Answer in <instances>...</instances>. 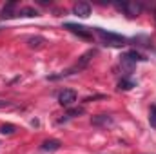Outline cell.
<instances>
[{
    "label": "cell",
    "instance_id": "11",
    "mask_svg": "<svg viewBox=\"0 0 156 154\" xmlns=\"http://www.w3.org/2000/svg\"><path fill=\"white\" fill-rule=\"evenodd\" d=\"M42 44H44V38H42V37H31V38L27 40V45H29L31 49H40Z\"/></svg>",
    "mask_w": 156,
    "mask_h": 154
},
{
    "label": "cell",
    "instance_id": "15",
    "mask_svg": "<svg viewBox=\"0 0 156 154\" xmlns=\"http://www.w3.org/2000/svg\"><path fill=\"white\" fill-rule=\"evenodd\" d=\"M15 131H16V127H15L13 123H4V125L0 127V132H2V134H13Z\"/></svg>",
    "mask_w": 156,
    "mask_h": 154
},
{
    "label": "cell",
    "instance_id": "16",
    "mask_svg": "<svg viewBox=\"0 0 156 154\" xmlns=\"http://www.w3.org/2000/svg\"><path fill=\"white\" fill-rule=\"evenodd\" d=\"M149 123L153 129H156V105H151L149 109Z\"/></svg>",
    "mask_w": 156,
    "mask_h": 154
},
{
    "label": "cell",
    "instance_id": "10",
    "mask_svg": "<svg viewBox=\"0 0 156 154\" xmlns=\"http://www.w3.org/2000/svg\"><path fill=\"white\" fill-rule=\"evenodd\" d=\"M133 87H134V82L129 80V78H122V80L118 82V89H120V91H131Z\"/></svg>",
    "mask_w": 156,
    "mask_h": 154
},
{
    "label": "cell",
    "instance_id": "5",
    "mask_svg": "<svg viewBox=\"0 0 156 154\" xmlns=\"http://www.w3.org/2000/svg\"><path fill=\"white\" fill-rule=\"evenodd\" d=\"M58 102H60V105L69 107V105H73V103L76 102V93H75L73 89H64V91L60 93V96H58Z\"/></svg>",
    "mask_w": 156,
    "mask_h": 154
},
{
    "label": "cell",
    "instance_id": "17",
    "mask_svg": "<svg viewBox=\"0 0 156 154\" xmlns=\"http://www.w3.org/2000/svg\"><path fill=\"white\" fill-rule=\"evenodd\" d=\"M83 111H85L83 107H75V109H69V111H67V116H69V118H75V116L83 114Z\"/></svg>",
    "mask_w": 156,
    "mask_h": 154
},
{
    "label": "cell",
    "instance_id": "4",
    "mask_svg": "<svg viewBox=\"0 0 156 154\" xmlns=\"http://www.w3.org/2000/svg\"><path fill=\"white\" fill-rule=\"evenodd\" d=\"M66 27H67L73 35H76L78 38H83V40H91L93 38L91 31H89L87 27H83V26H78V24H66Z\"/></svg>",
    "mask_w": 156,
    "mask_h": 154
},
{
    "label": "cell",
    "instance_id": "8",
    "mask_svg": "<svg viewBox=\"0 0 156 154\" xmlns=\"http://www.w3.org/2000/svg\"><path fill=\"white\" fill-rule=\"evenodd\" d=\"M73 13H75L76 16L87 18V16L91 15V5H89L87 2H78V4H75V7H73Z\"/></svg>",
    "mask_w": 156,
    "mask_h": 154
},
{
    "label": "cell",
    "instance_id": "1",
    "mask_svg": "<svg viewBox=\"0 0 156 154\" xmlns=\"http://www.w3.org/2000/svg\"><path fill=\"white\" fill-rule=\"evenodd\" d=\"M94 54V51H89V53H85L83 56H80L78 58V62L71 67V69H67L66 73H62V75H58V76H55V78H51L49 76V80H56V78H62V76H69V75H75V73H80L82 69H85L87 67V64H89V60H91V56Z\"/></svg>",
    "mask_w": 156,
    "mask_h": 154
},
{
    "label": "cell",
    "instance_id": "19",
    "mask_svg": "<svg viewBox=\"0 0 156 154\" xmlns=\"http://www.w3.org/2000/svg\"><path fill=\"white\" fill-rule=\"evenodd\" d=\"M154 16H156V15H154Z\"/></svg>",
    "mask_w": 156,
    "mask_h": 154
},
{
    "label": "cell",
    "instance_id": "14",
    "mask_svg": "<svg viewBox=\"0 0 156 154\" xmlns=\"http://www.w3.org/2000/svg\"><path fill=\"white\" fill-rule=\"evenodd\" d=\"M125 54H127L133 62H144V60H145V56H142L138 51H129V53H125Z\"/></svg>",
    "mask_w": 156,
    "mask_h": 154
},
{
    "label": "cell",
    "instance_id": "13",
    "mask_svg": "<svg viewBox=\"0 0 156 154\" xmlns=\"http://www.w3.org/2000/svg\"><path fill=\"white\" fill-rule=\"evenodd\" d=\"M122 65L125 67V71H129V73H131V71H133V67H134V62H133L127 54H123V56H122Z\"/></svg>",
    "mask_w": 156,
    "mask_h": 154
},
{
    "label": "cell",
    "instance_id": "9",
    "mask_svg": "<svg viewBox=\"0 0 156 154\" xmlns=\"http://www.w3.org/2000/svg\"><path fill=\"white\" fill-rule=\"evenodd\" d=\"M13 16H18V13H16V2L5 4L4 9H2V15H0V18H13Z\"/></svg>",
    "mask_w": 156,
    "mask_h": 154
},
{
    "label": "cell",
    "instance_id": "3",
    "mask_svg": "<svg viewBox=\"0 0 156 154\" xmlns=\"http://www.w3.org/2000/svg\"><path fill=\"white\" fill-rule=\"evenodd\" d=\"M118 7H120V9H123V11H125V15H127V16H131V18L138 16V15L142 13V9H144V5H142L140 2H122V4H118Z\"/></svg>",
    "mask_w": 156,
    "mask_h": 154
},
{
    "label": "cell",
    "instance_id": "6",
    "mask_svg": "<svg viewBox=\"0 0 156 154\" xmlns=\"http://www.w3.org/2000/svg\"><path fill=\"white\" fill-rule=\"evenodd\" d=\"M113 123H115V120L109 114H96L91 118V125L93 127H111Z\"/></svg>",
    "mask_w": 156,
    "mask_h": 154
},
{
    "label": "cell",
    "instance_id": "2",
    "mask_svg": "<svg viewBox=\"0 0 156 154\" xmlns=\"http://www.w3.org/2000/svg\"><path fill=\"white\" fill-rule=\"evenodd\" d=\"M96 35L102 38L104 44H107V45H125V37H122V35H116V33H109V31H105V29H100V27H96Z\"/></svg>",
    "mask_w": 156,
    "mask_h": 154
},
{
    "label": "cell",
    "instance_id": "12",
    "mask_svg": "<svg viewBox=\"0 0 156 154\" xmlns=\"http://www.w3.org/2000/svg\"><path fill=\"white\" fill-rule=\"evenodd\" d=\"M18 15H20V16H38L37 9H33V7H22V9L18 11Z\"/></svg>",
    "mask_w": 156,
    "mask_h": 154
},
{
    "label": "cell",
    "instance_id": "7",
    "mask_svg": "<svg viewBox=\"0 0 156 154\" xmlns=\"http://www.w3.org/2000/svg\"><path fill=\"white\" fill-rule=\"evenodd\" d=\"M60 149H62V142H60V140H55V138L45 140V142L40 145V151H44V152H56V151H60Z\"/></svg>",
    "mask_w": 156,
    "mask_h": 154
},
{
    "label": "cell",
    "instance_id": "18",
    "mask_svg": "<svg viewBox=\"0 0 156 154\" xmlns=\"http://www.w3.org/2000/svg\"><path fill=\"white\" fill-rule=\"evenodd\" d=\"M13 103L11 102H7V100H0V109H4V107H11Z\"/></svg>",
    "mask_w": 156,
    "mask_h": 154
}]
</instances>
